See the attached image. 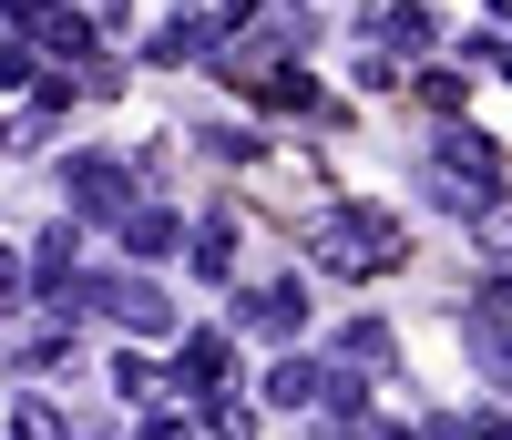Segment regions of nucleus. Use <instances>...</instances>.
I'll list each match as a JSON object with an SVG mask.
<instances>
[{"label": "nucleus", "instance_id": "nucleus-15", "mask_svg": "<svg viewBox=\"0 0 512 440\" xmlns=\"http://www.w3.org/2000/svg\"><path fill=\"white\" fill-rule=\"evenodd\" d=\"M11 440H72V420L52 400H11Z\"/></svg>", "mask_w": 512, "mask_h": 440}, {"label": "nucleus", "instance_id": "nucleus-1", "mask_svg": "<svg viewBox=\"0 0 512 440\" xmlns=\"http://www.w3.org/2000/svg\"><path fill=\"white\" fill-rule=\"evenodd\" d=\"M420 185H431L441 215H472V226H482V215L502 205V144L472 134V123H441L431 154H420Z\"/></svg>", "mask_w": 512, "mask_h": 440}, {"label": "nucleus", "instance_id": "nucleus-16", "mask_svg": "<svg viewBox=\"0 0 512 440\" xmlns=\"http://www.w3.org/2000/svg\"><path fill=\"white\" fill-rule=\"evenodd\" d=\"M482 256H492V277L512 287V205H492V215H482Z\"/></svg>", "mask_w": 512, "mask_h": 440}, {"label": "nucleus", "instance_id": "nucleus-19", "mask_svg": "<svg viewBox=\"0 0 512 440\" xmlns=\"http://www.w3.org/2000/svg\"><path fill=\"white\" fill-rule=\"evenodd\" d=\"M134 440H195V420H175V410H144V420H134Z\"/></svg>", "mask_w": 512, "mask_h": 440}, {"label": "nucleus", "instance_id": "nucleus-11", "mask_svg": "<svg viewBox=\"0 0 512 440\" xmlns=\"http://www.w3.org/2000/svg\"><path fill=\"white\" fill-rule=\"evenodd\" d=\"M123 246H134L144 267H154V256H175V246H185V226H175L164 205H134V215H123Z\"/></svg>", "mask_w": 512, "mask_h": 440}, {"label": "nucleus", "instance_id": "nucleus-20", "mask_svg": "<svg viewBox=\"0 0 512 440\" xmlns=\"http://www.w3.org/2000/svg\"><path fill=\"white\" fill-rule=\"evenodd\" d=\"M461 430H472V440H512V420H502V410H472Z\"/></svg>", "mask_w": 512, "mask_h": 440}, {"label": "nucleus", "instance_id": "nucleus-4", "mask_svg": "<svg viewBox=\"0 0 512 440\" xmlns=\"http://www.w3.org/2000/svg\"><path fill=\"white\" fill-rule=\"evenodd\" d=\"M461 348H472V359L512 389V287H502V277H492L482 297H461Z\"/></svg>", "mask_w": 512, "mask_h": 440}, {"label": "nucleus", "instance_id": "nucleus-3", "mask_svg": "<svg viewBox=\"0 0 512 440\" xmlns=\"http://www.w3.org/2000/svg\"><path fill=\"white\" fill-rule=\"evenodd\" d=\"M52 174H62L72 215H93V226H123V215H134V164H113V154H62Z\"/></svg>", "mask_w": 512, "mask_h": 440}, {"label": "nucleus", "instance_id": "nucleus-14", "mask_svg": "<svg viewBox=\"0 0 512 440\" xmlns=\"http://www.w3.org/2000/svg\"><path fill=\"white\" fill-rule=\"evenodd\" d=\"M72 256H82V236H72V226H52V236H41V256H31V287L52 297V287L72 277Z\"/></svg>", "mask_w": 512, "mask_h": 440}, {"label": "nucleus", "instance_id": "nucleus-12", "mask_svg": "<svg viewBox=\"0 0 512 440\" xmlns=\"http://www.w3.org/2000/svg\"><path fill=\"white\" fill-rule=\"evenodd\" d=\"M195 52H216V21H205V11H195V21H164V31L144 41V62H195Z\"/></svg>", "mask_w": 512, "mask_h": 440}, {"label": "nucleus", "instance_id": "nucleus-7", "mask_svg": "<svg viewBox=\"0 0 512 440\" xmlns=\"http://www.w3.org/2000/svg\"><path fill=\"white\" fill-rule=\"evenodd\" d=\"M369 52H379V62L431 52V11H420V0H390V11H369Z\"/></svg>", "mask_w": 512, "mask_h": 440}, {"label": "nucleus", "instance_id": "nucleus-18", "mask_svg": "<svg viewBox=\"0 0 512 440\" xmlns=\"http://www.w3.org/2000/svg\"><path fill=\"white\" fill-rule=\"evenodd\" d=\"M318 440H379L369 410H318Z\"/></svg>", "mask_w": 512, "mask_h": 440}, {"label": "nucleus", "instance_id": "nucleus-5", "mask_svg": "<svg viewBox=\"0 0 512 440\" xmlns=\"http://www.w3.org/2000/svg\"><path fill=\"white\" fill-rule=\"evenodd\" d=\"M236 328H256V338H297V328H308V287H297V277L246 287V297H236Z\"/></svg>", "mask_w": 512, "mask_h": 440}, {"label": "nucleus", "instance_id": "nucleus-22", "mask_svg": "<svg viewBox=\"0 0 512 440\" xmlns=\"http://www.w3.org/2000/svg\"><path fill=\"white\" fill-rule=\"evenodd\" d=\"M11 277H21V256H11V246H0V287H11Z\"/></svg>", "mask_w": 512, "mask_h": 440}, {"label": "nucleus", "instance_id": "nucleus-17", "mask_svg": "<svg viewBox=\"0 0 512 440\" xmlns=\"http://www.w3.org/2000/svg\"><path fill=\"white\" fill-rule=\"evenodd\" d=\"M205 430H216V440H246V430H256V410L226 389V400H205Z\"/></svg>", "mask_w": 512, "mask_h": 440}, {"label": "nucleus", "instance_id": "nucleus-6", "mask_svg": "<svg viewBox=\"0 0 512 440\" xmlns=\"http://www.w3.org/2000/svg\"><path fill=\"white\" fill-rule=\"evenodd\" d=\"M267 410H328V359H277L267 369Z\"/></svg>", "mask_w": 512, "mask_h": 440}, {"label": "nucleus", "instance_id": "nucleus-10", "mask_svg": "<svg viewBox=\"0 0 512 440\" xmlns=\"http://www.w3.org/2000/svg\"><path fill=\"white\" fill-rule=\"evenodd\" d=\"M113 389H123V410H164V400H175V379H164L154 359H134V348L113 359Z\"/></svg>", "mask_w": 512, "mask_h": 440}, {"label": "nucleus", "instance_id": "nucleus-2", "mask_svg": "<svg viewBox=\"0 0 512 440\" xmlns=\"http://www.w3.org/2000/svg\"><path fill=\"white\" fill-rule=\"evenodd\" d=\"M308 267L318 277H379V267H400V226L379 205H328L308 226Z\"/></svg>", "mask_w": 512, "mask_h": 440}, {"label": "nucleus", "instance_id": "nucleus-23", "mask_svg": "<svg viewBox=\"0 0 512 440\" xmlns=\"http://www.w3.org/2000/svg\"><path fill=\"white\" fill-rule=\"evenodd\" d=\"M502 21H512V0H502Z\"/></svg>", "mask_w": 512, "mask_h": 440}, {"label": "nucleus", "instance_id": "nucleus-13", "mask_svg": "<svg viewBox=\"0 0 512 440\" xmlns=\"http://www.w3.org/2000/svg\"><path fill=\"white\" fill-rule=\"evenodd\" d=\"M338 369H390V328H379V318H349V328H338Z\"/></svg>", "mask_w": 512, "mask_h": 440}, {"label": "nucleus", "instance_id": "nucleus-9", "mask_svg": "<svg viewBox=\"0 0 512 440\" xmlns=\"http://www.w3.org/2000/svg\"><path fill=\"white\" fill-rule=\"evenodd\" d=\"M236 236H246L236 215H205V226H185V256H195V277H205V287L236 277Z\"/></svg>", "mask_w": 512, "mask_h": 440}, {"label": "nucleus", "instance_id": "nucleus-8", "mask_svg": "<svg viewBox=\"0 0 512 440\" xmlns=\"http://www.w3.org/2000/svg\"><path fill=\"white\" fill-rule=\"evenodd\" d=\"M216 62L246 72V82H256V72H287V62H297V31H236V41H216Z\"/></svg>", "mask_w": 512, "mask_h": 440}, {"label": "nucleus", "instance_id": "nucleus-21", "mask_svg": "<svg viewBox=\"0 0 512 440\" xmlns=\"http://www.w3.org/2000/svg\"><path fill=\"white\" fill-rule=\"evenodd\" d=\"M410 440H472V430H461V420H451V410H441V420H420V430H410Z\"/></svg>", "mask_w": 512, "mask_h": 440}]
</instances>
